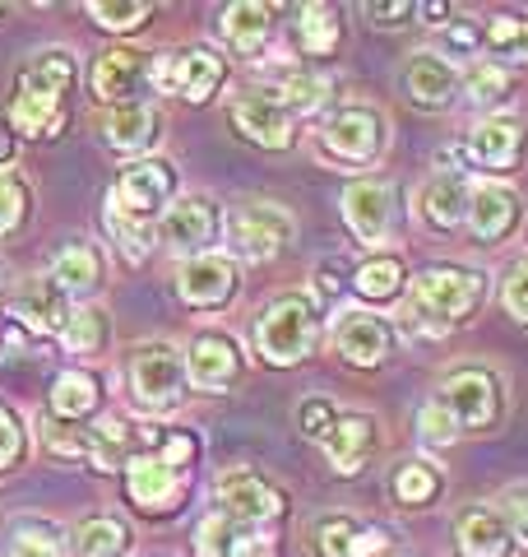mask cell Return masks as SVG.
<instances>
[{
  "label": "cell",
  "mask_w": 528,
  "mask_h": 557,
  "mask_svg": "<svg viewBox=\"0 0 528 557\" xmlns=\"http://www.w3.org/2000/svg\"><path fill=\"white\" fill-rule=\"evenodd\" d=\"M468 196H473V182L464 172H431L417 190V219L427 223L431 233H454L460 223L468 219Z\"/></svg>",
  "instance_id": "20"
},
{
  "label": "cell",
  "mask_w": 528,
  "mask_h": 557,
  "mask_svg": "<svg viewBox=\"0 0 528 557\" xmlns=\"http://www.w3.org/2000/svg\"><path fill=\"white\" fill-rule=\"evenodd\" d=\"M51 284H56L65 298H93L102 288V256L88 247V242H70L51 260Z\"/></svg>",
  "instance_id": "30"
},
{
  "label": "cell",
  "mask_w": 528,
  "mask_h": 557,
  "mask_svg": "<svg viewBox=\"0 0 528 557\" xmlns=\"http://www.w3.org/2000/svg\"><path fill=\"white\" fill-rule=\"evenodd\" d=\"M390 493H394V502H403V507H427V502H436L440 493H445V479H440L436 465L408 460L390 474Z\"/></svg>",
  "instance_id": "36"
},
{
  "label": "cell",
  "mask_w": 528,
  "mask_h": 557,
  "mask_svg": "<svg viewBox=\"0 0 528 557\" xmlns=\"http://www.w3.org/2000/svg\"><path fill=\"white\" fill-rule=\"evenodd\" d=\"M126 487L130 502L144 511H172L181 497V469H172L158 450H135L126 465Z\"/></svg>",
  "instance_id": "22"
},
{
  "label": "cell",
  "mask_w": 528,
  "mask_h": 557,
  "mask_svg": "<svg viewBox=\"0 0 528 557\" xmlns=\"http://www.w3.org/2000/svg\"><path fill=\"white\" fill-rule=\"evenodd\" d=\"M70 534L47 520H20L10 539V557H70Z\"/></svg>",
  "instance_id": "40"
},
{
  "label": "cell",
  "mask_w": 528,
  "mask_h": 557,
  "mask_svg": "<svg viewBox=\"0 0 528 557\" xmlns=\"http://www.w3.org/2000/svg\"><path fill=\"white\" fill-rule=\"evenodd\" d=\"M408 288V270H403L399 256H372L352 270V293L362 302H394Z\"/></svg>",
  "instance_id": "31"
},
{
  "label": "cell",
  "mask_w": 528,
  "mask_h": 557,
  "mask_svg": "<svg viewBox=\"0 0 528 557\" xmlns=\"http://www.w3.org/2000/svg\"><path fill=\"white\" fill-rule=\"evenodd\" d=\"M88 14H93L102 28H112V33H130V28H144L153 5L149 0H93Z\"/></svg>",
  "instance_id": "43"
},
{
  "label": "cell",
  "mask_w": 528,
  "mask_h": 557,
  "mask_svg": "<svg viewBox=\"0 0 528 557\" xmlns=\"http://www.w3.org/2000/svg\"><path fill=\"white\" fill-rule=\"evenodd\" d=\"M172 200H176V168L167 159H139L121 168L108 205H116L135 223H149L153 214H167Z\"/></svg>",
  "instance_id": "7"
},
{
  "label": "cell",
  "mask_w": 528,
  "mask_h": 557,
  "mask_svg": "<svg viewBox=\"0 0 528 557\" xmlns=\"http://www.w3.org/2000/svg\"><path fill=\"white\" fill-rule=\"evenodd\" d=\"M343 219L362 247H385L394 228V186L390 182H352L343 190Z\"/></svg>",
  "instance_id": "14"
},
{
  "label": "cell",
  "mask_w": 528,
  "mask_h": 557,
  "mask_svg": "<svg viewBox=\"0 0 528 557\" xmlns=\"http://www.w3.org/2000/svg\"><path fill=\"white\" fill-rule=\"evenodd\" d=\"M519 196L510 190L505 182H478L468 196V233L482 242V247H496V242H505L510 233L519 228Z\"/></svg>",
  "instance_id": "18"
},
{
  "label": "cell",
  "mask_w": 528,
  "mask_h": 557,
  "mask_svg": "<svg viewBox=\"0 0 528 557\" xmlns=\"http://www.w3.org/2000/svg\"><path fill=\"white\" fill-rule=\"evenodd\" d=\"M320 446L334 465V474H357L366 456L376 450V418L372 413H339V423L329 428V437Z\"/></svg>",
  "instance_id": "25"
},
{
  "label": "cell",
  "mask_w": 528,
  "mask_h": 557,
  "mask_svg": "<svg viewBox=\"0 0 528 557\" xmlns=\"http://www.w3.org/2000/svg\"><path fill=\"white\" fill-rule=\"evenodd\" d=\"M28 214V186L14 172H0V237L14 233Z\"/></svg>",
  "instance_id": "46"
},
{
  "label": "cell",
  "mask_w": 528,
  "mask_h": 557,
  "mask_svg": "<svg viewBox=\"0 0 528 557\" xmlns=\"http://www.w3.org/2000/svg\"><path fill=\"white\" fill-rule=\"evenodd\" d=\"M218 511L241 520V525H269L284 511V493L269 479H260L255 469H227L218 474Z\"/></svg>",
  "instance_id": "13"
},
{
  "label": "cell",
  "mask_w": 528,
  "mask_h": 557,
  "mask_svg": "<svg viewBox=\"0 0 528 557\" xmlns=\"http://www.w3.org/2000/svg\"><path fill=\"white\" fill-rule=\"evenodd\" d=\"M366 14H372L376 28H403L417 14V5H408V0H399V5H380L376 0V5H366Z\"/></svg>",
  "instance_id": "51"
},
{
  "label": "cell",
  "mask_w": 528,
  "mask_h": 557,
  "mask_svg": "<svg viewBox=\"0 0 528 557\" xmlns=\"http://www.w3.org/2000/svg\"><path fill=\"white\" fill-rule=\"evenodd\" d=\"M315 553L320 557H385L390 534L357 516H325L315 520Z\"/></svg>",
  "instance_id": "21"
},
{
  "label": "cell",
  "mask_w": 528,
  "mask_h": 557,
  "mask_svg": "<svg viewBox=\"0 0 528 557\" xmlns=\"http://www.w3.org/2000/svg\"><path fill=\"white\" fill-rule=\"evenodd\" d=\"M315 339H320V311L306 293H284L255 321V348L269 368H297L315 348Z\"/></svg>",
  "instance_id": "2"
},
{
  "label": "cell",
  "mask_w": 528,
  "mask_h": 557,
  "mask_svg": "<svg viewBox=\"0 0 528 557\" xmlns=\"http://www.w3.org/2000/svg\"><path fill=\"white\" fill-rule=\"evenodd\" d=\"M227 121L237 126L241 139H251L260 149H288L297 139V126H292V112L278 102L274 94H246L227 108Z\"/></svg>",
  "instance_id": "16"
},
{
  "label": "cell",
  "mask_w": 528,
  "mask_h": 557,
  "mask_svg": "<svg viewBox=\"0 0 528 557\" xmlns=\"http://www.w3.org/2000/svg\"><path fill=\"white\" fill-rule=\"evenodd\" d=\"M153 79L163 84V89L181 94L186 102H209L223 79H227V61L218 57V51L209 47H186V51H167L163 61L153 65Z\"/></svg>",
  "instance_id": "11"
},
{
  "label": "cell",
  "mask_w": 528,
  "mask_h": 557,
  "mask_svg": "<svg viewBox=\"0 0 528 557\" xmlns=\"http://www.w3.org/2000/svg\"><path fill=\"white\" fill-rule=\"evenodd\" d=\"M334 423H339V409H334L329 399L311 395V399H302V405H297V428H302V437H311V442H325Z\"/></svg>",
  "instance_id": "47"
},
{
  "label": "cell",
  "mask_w": 528,
  "mask_h": 557,
  "mask_svg": "<svg viewBox=\"0 0 528 557\" xmlns=\"http://www.w3.org/2000/svg\"><path fill=\"white\" fill-rule=\"evenodd\" d=\"M417 432H422V442H431V446H454L464 437L460 423H454V413L440 405V399H427V405L417 409Z\"/></svg>",
  "instance_id": "44"
},
{
  "label": "cell",
  "mask_w": 528,
  "mask_h": 557,
  "mask_svg": "<svg viewBox=\"0 0 528 557\" xmlns=\"http://www.w3.org/2000/svg\"><path fill=\"white\" fill-rule=\"evenodd\" d=\"M14 159V126H10V116H0V163H10Z\"/></svg>",
  "instance_id": "52"
},
{
  "label": "cell",
  "mask_w": 528,
  "mask_h": 557,
  "mask_svg": "<svg viewBox=\"0 0 528 557\" xmlns=\"http://www.w3.org/2000/svg\"><path fill=\"white\" fill-rule=\"evenodd\" d=\"M0 10H5V5H0Z\"/></svg>",
  "instance_id": "54"
},
{
  "label": "cell",
  "mask_w": 528,
  "mask_h": 557,
  "mask_svg": "<svg viewBox=\"0 0 528 557\" xmlns=\"http://www.w3.org/2000/svg\"><path fill=\"white\" fill-rule=\"evenodd\" d=\"M218 228H223V214H218L214 200L209 196H181V200L167 205L163 219H158L153 237H158V247L196 260V256H209V247L218 242Z\"/></svg>",
  "instance_id": "9"
},
{
  "label": "cell",
  "mask_w": 528,
  "mask_h": 557,
  "mask_svg": "<svg viewBox=\"0 0 528 557\" xmlns=\"http://www.w3.org/2000/svg\"><path fill=\"white\" fill-rule=\"evenodd\" d=\"M329 75H320V70H288L284 79H278L274 98L284 102V108L297 116V112H320L329 102Z\"/></svg>",
  "instance_id": "37"
},
{
  "label": "cell",
  "mask_w": 528,
  "mask_h": 557,
  "mask_svg": "<svg viewBox=\"0 0 528 557\" xmlns=\"http://www.w3.org/2000/svg\"><path fill=\"white\" fill-rule=\"evenodd\" d=\"M464 153H468V163L482 172H515L528 153V121L510 116V112L478 121L464 139Z\"/></svg>",
  "instance_id": "10"
},
{
  "label": "cell",
  "mask_w": 528,
  "mask_h": 557,
  "mask_svg": "<svg viewBox=\"0 0 528 557\" xmlns=\"http://www.w3.org/2000/svg\"><path fill=\"white\" fill-rule=\"evenodd\" d=\"M158 135H163V116L153 102H121L108 116V145L121 153H144L158 145Z\"/></svg>",
  "instance_id": "29"
},
{
  "label": "cell",
  "mask_w": 528,
  "mask_h": 557,
  "mask_svg": "<svg viewBox=\"0 0 528 557\" xmlns=\"http://www.w3.org/2000/svg\"><path fill=\"white\" fill-rule=\"evenodd\" d=\"M237 376H241V348H237V339L223 335V330H200V335L190 339V348H186V381L196 391L223 395Z\"/></svg>",
  "instance_id": "12"
},
{
  "label": "cell",
  "mask_w": 528,
  "mask_h": 557,
  "mask_svg": "<svg viewBox=\"0 0 528 557\" xmlns=\"http://www.w3.org/2000/svg\"><path fill=\"white\" fill-rule=\"evenodd\" d=\"M417 14H427V24H445L450 5H445V0H436V5H417Z\"/></svg>",
  "instance_id": "53"
},
{
  "label": "cell",
  "mask_w": 528,
  "mask_h": 557,
  "mask_svg": "<svg viewBox=\"0 0 528 557\" xmlns=\"http://www.w3.org/2000/svg\"><path fill=\"white\" fill-rule=\"evenodd\" d=\"M464 98L473 102V108H482V112H491L496 102H505L510 98V70H501L496 61H478L464 75Z\"/></svg>",
  "instance_id": "41"
},
{
  "label": "cell",
  "mask_w": 528,
  "mask_h": 557,
  "mask_svg": "<svg viewBox=\"0 0 528 557\" xmlns=\"http://www.w3.org/2000/svg\"><path fill=\"white\" fill-rule=\"evenodd\" d=\"M108 233L116 237V247H121V256H126L130 265H139V260H149V251L158 247V237L144 228V223L126 219L116 205H108Z\"/></svg>",
  "instance_id": "42"
},
{
  "label": "cell",
  "mask_w": 528,
  "mask_h": 557,
  "mask_svg": "<svg viewBox=\"0 0 528 557\" xmlns=\"http://www.w3.org/2000/svg\"><path fill=\"white\" fill-rule=\"evenodd\" d=\"M98 399H102L98 376H88V372H61L56 386H51V413H56L61 423H70V418L93 413Z\"/></svg>",
  "instance_id": "38"
},
{
  "label": "cell",
  "mask_w": 528,
  "mask_h": 557,
  "mask_svg": "<svg viewBox=\"0 0 528 557\" xmlns=\"http://www.w3.org/2000/svg\"><path fill=\"white\" fill-rule=\"evenodd\" d=\"M436 399L454 413L460 432H487V428H496V418L505 409L501 376L487 372V368H454L445 381H440V395Z\"/></svg>",
  "instance_id": "5"
},
{
  "label": "cell",
  "mask_w": 528,
  "mask_h": 557,
  "mask_svg": "<svg viewBox=\"0 0 528 557\" xmlns=\"http://www.w3.org/2000/svg\"><path fill=\"white\" fill-rule=\"evenodd\" d=\"M130 391L144 409H176L186 391V354L167 339L139 344L130 358Z\"/></svg>",
  "instance_id": "6"
},
{
  "label": "cell",
  "mask_w": 528,
  "mask_h": 557,
  "mask_svg": "<svg viewBox=\"0 0 528 557\" xmlns=\"http://www.w3.org/2000/svg\"><path fill=\"white\" fill-rule=\"evenodd\" d=\"M112 339V321H108V311L102 307H79V311H70V321L61 330V344L70 348V354H102Z\"/></svg>",
  "instance_id": "39"
},
{
  "label": "cell",
  "mask_w": 528,
  "mask_h": 557,
  "mask_svg": "<svg viewBox=\"0 0 528 557\" xmlns=\"http://www.w3.org/2000/svg\"><path fill=\"white\" fill-rule=\"evenodd\" d=\"M196 553L200 557H269V539L260 525H241L232 516H204L196 525Z\"/></svg>",
  "instance_id": "24"
},
{
  "label": "cell",
  "mask_w": 528,
  "mask_h": 557,
  "mask_svg": "<svg viewBox=\"0 0 528 557\" xmlns=\"http://www.w3.org/2000/svg\"><path fill=\"white\" fill-rule=\"evenodd\" d=\"M334 348H339V358L348 368H380L394 348V330L376 311H339V321H334Z\"/></svg>",
  "instance_id": "15"
},
{
  "label": "cell",
  "mask_w": 528,
  "mask_h": 557,
  "mask_svg": "<svg viewBox=\"0 0 528 557\" xmlns=\"http://www.w3.org/2000/svg\"><path fill=\"white\" fill-rule=\"evenodd\" d=\"M176 288H181L186 307H200V311L227 307V302H232V293H237V260L232 256H214V251L186 260Z\"/></svg>",
  "instance_id": "19"
},
{
  "label": "cell",
  "mask_w": 528,
  "mask_h": 557,
  "mask_svg": "<svg viewBox=\"0 0 528 557\" xmlns=\"http://www.w3.org/2000/svg\"><path fill=\"white\" fill-rule=\"evenodd\" d=\"M510 525L501 511L491 507H464L454 516V544H460V557H505L510 553Z\"/></svg>",
  "instance_id": "26"
},
{
  "label": "cell",
  "mask_w": 528,
  "mask_h": 557,
  "mask_svg": "<svg viewBox=\"0 0 528 557\" xmlns=\"http://www.w3.org/2000/svg\"><path fill=\"white\" fill-rule=\"evenodd\" d=\"M135 456V432L121 418H102L98 428H88V460L93 469H121Z\"/></svg>",
  "instance_id": "35"
},
{
  "label": "cell",
  "mask_w": 528,
  "mask_h": 557,
  "mask_svg": "<svg viewBox=\"0 0 528 557\" xmlns=\"http://www.w3.org/2000/svg\"><path fill=\"white\" fill-rule=\"evenodd\" d=\"M482 47L491 51V61L505 65H528V14H491L482 28Z\"/></svg>",
  "instance_id": "32"
},
{
  "label": "cell",
  "mask_w": 528,
  "mask_h": 557,
  "mask_svg": "<svg viewBox=\"0 0 528 557\" xmlns=\"http://www.w3.org/2000/svg\"><path fill=\"white\" fill-rule=\"evenodd\" d=\"M153 65L144 51L135 47H112L102 51V61L93 65V98L112 102V108H121V102H135V94L149 84Z\"/></svg>",
  "instance_id": "23"
},
{
  "label": "cell",
  "mask_w": 528,
  "mask_h": 557,
  "mask_svg": "<svg viewBox=\"0 0 528 557\" xmlns=\"http://www.w3.org/2000/svg\"><path fill=\"white\" fill-rule=\"evenodd\" d=\"M403 94H408L413 108L440 112L454 102V94H460V70H454V61L440 57V51L422 47L408 57V65H403Z\"/></svg>",
  "instance_id": "17"
},
{
  "label": "cell",
  "mask_w": 528,
  "mask_h": 557,
  "mask_svg": "<svg viewBox=\"0 0 528 557\" xmlns=\"http://www.w3.org/2000/svg\"><path fill=\"white\" fill-rule=\"evenodd\" d=\"M320 145L329 159L339 163H376L385 145H390V121H385V112L366 108V102H352V108H339L325 126H320Z\"/></svg>",
  "instance_id": "4"
},
{
  "label": "cell",
  "mask_w": 528,
  "mask_h": 557,
  "mask_svg": "<svg viewBox=\"0 0 528 557\" xmlns=\"http://www.w3.org/2000/svg\"><path fill=\"white\" fill-rule=\"evenodd\" d=\"M153 450H158V456H163L172 469H181V474H186L190 460L200 456V442L190 437V432H181V428H163V432L153 437Z\"/></svg>",
  "instance_id": "48"
},
{
  "label": "cell",
  "mask_w": 528,
  "mask_h": 557,
  "mask_svg": "<svg viewBox=\"0 0 528 557\" xmlns=\"http://www.w3.org/2000/svg\"><path fill=\"white\" fill-rule=\"evenodd\" d=\"M343 42V24L334 5H302L297 10V47L306 57H334Z\"/></svg>",
  "instance_id": "34"
},
{
  "label": "cell",
  "mask_w": 528,
  "mask_h": 557,
  "mask_svg": "<svg viewBox=\"0 0 528 557\" xmlns=\"http://www.w3.org/2000/svg\"><path fill=\"white\" fill-rule=\"evenodd\" d=\"M501 307H505L515 321H524V325H528V260H519V265H510L505 284H501Z\"/></svg>",
  "instance_id": "49"
},
{
  "label": "cell",
  "mask_w": 528,
  "mask_h": 557,
  "mask_svg": "<svg viewBox=\"0 0 528 557\" xmlns=\"http://www.w3.org/2000/svg\"><path fill=\"white\" fill-rule=\"evenodd\" d=\"M70 548H75V557H126L130 530L116 516H88L70 534Z\"/></svg>",
  "instance_id": "33"
},
{
  "label": "cell",
  "mask_w": 528,
  "mask_h": 557,
  "mask_svg": "<svg viewBox=\"0 0 528 557\" xmlns=\"http://www.w3.org/2000/svg\"><path fill=\"white\" fill-rule=\"evenodd\" d=\"M297 223L284 205L274 200H246L232 209V219H227V237H232V251L241 260H269L278 256L292 242Z\"/></svg>",
  "instance_id": "8"
},
{
  "label": "cell",
  "mask_w": 528,
  "mask_h": 557,
  "mask_svg": "<svg viewBox=\"0 0 528 557\" xmlns=\"http://www.w3.org/2000/svg\"><path fill=\"white\" fill-rule=\"evenodd\" d=\"M482 47V28L473 14H460V20H445L440 24V57H473Z\"/></svg>",
  "instance_id": "45"
},
{
  "label": "cell",
  "mask_w": 528,
  "mask_h": 557,
  "mask_svg": "<svg viewBox=\"0 0 528 557\" xmlns=\"http://www.w3.org/2000/svg\"><path fill=\"white\" fill-rule=\"evenodd\" d=\"M218 28H223V42L232 47L237 57H260L274 33V10L260 5V0H237V5L223 10Z\"/></svg>",
  "instance_id": "28"
},
{
  "label": "cell",
  "mask_w": 528,
  "mask_h": 557,
  "mask_svg": "<svg viewBox=\"0 0 528 557\" xmlns=\"http://www.w3.org/2000/svg\"><path fill=\"white\" fill-rule=\"evenodd\" d=\"M14 317L20 325L38 330V335H61L65 321H70V307H65V293L47 278H28V284L14 293Z\"/></svg>",
  "instance_id": "27"
},
{
  "label": "cell",
  "mask_w": 528,
  "mask_h": 557,
  "mask_svg": "<svg viewBox=\"0 0 528 557\" xmlns=\"http://www.w3.org/2000/svg\"><path fill=\"white\" fill-rule=\"evenodd\" d=\"M24 460V423L10 405H0V469Z\"/></svg>",
  "instance_id": "50"
},
{
  "label": "cell",
  "mask_w": 528,
  "mask_h": 557,
  "mask_svg": "<svg viewBox=\"0 0 528 557\" xmlns=\"http://www.w3.org/2000/svg\"><path fill=\"white\" fill-rule=\"evenodd\" d=\"M75 75L79 65L65 47H51L38 51L14 79V94H10V126L14 135H28V139H42V135H56V126L65 121V102L70 89H75Z\"/></svg>",
  "instance_id": "1"
},
{
  "label": "cell",
  "mask_w": 528,
  "mask_h": 557,
  "mask_svg": "<svg viewBox=\"0 0 528 557\" xmlns=\"http://www.w3.org/2000/svg\"><path fill=\"white\" fill-rule=\"evenodd\" d=\"M487 298V274L468 265H427L413 278V317L431 321V330L460 325Z\"/></svg>",
  "instance_id": "3"
}]
</instances>
